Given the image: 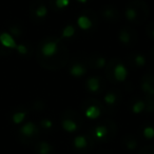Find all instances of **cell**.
I'll return each mask as SVG.
<instances>
[{
  "label": "cell",
  "mask_w": 154,
  "mask_h": 154,
  "mask_svg": "<svg viewBox=\"0 0 154 154\" xmlns=\"http://www.w3.org/2000/svg\"><path fill=\"white\" fill-rule=\"evenodd\" d=\"M75 143H76L77 147H84L86 145V140H85L84 137H78L76 139V141H75Z\"/></svg>",
  "instance_id": "5"
},
{
  "label": "cell",
  "mask_w": 154,
  "mask_h": 154,
  "mask_svg": "<svg viewBox=\"0 0 154 154\" xmlns=\"http://www.w3.org/2000/svg\"><path fill=\"white\" fill-rule=\"evenodd\" d=\"M89 85H90V88L92 89V90H95V89H97V87H98V82H97L96 79H91Z\"/></svg>",
  "instance_id": "6"
},
{
  "label": "cell",
  "mask_w": 154,
  "mask_h": 154,
  "mask_svg": "<svg viewBox=\"0 0 154 154\" xmlns=\"http://www.w3.org/2000/svg\"><path fill=\"white\" fill-rule=\"evenodd\" d=\"M23 117H24V113H17V114H15V115H14L13 119H14V122H21V120L23 119Z\"/></svg>",
  "instance_id": "4"
},
{
  "label": "cell",
  "mask_w": 154,
  "mask_h": 154,
  "mask_svg": "<svg viewBox=\"0 0 154 154\" xmlns=\"http://www.w3.org/2000/svg\"><path fill=\"white\" fill-rule=\"evenodd\" d=\"M36 131V128L33 124H26L23 128L21 129V133L26 136H31L32 134H34V132Z\"/></svg>",
  "instance_id": "2"
},
{
  "label": "cell",
  "mask_w": 154,
  "mask_h": 154,
  "mask_svg": "<svg viewBox=\"0 0 154 154\" xmlns=\"http://www.w3.org/2000/svg\"><path fill=\"white\" fill-rule=\"evenodd\" d=\"M56 5L59 8H62L66 5H68V0H56Z\"/></svg>",
  "instance_id": "7"
},
{
  "label": "cell",
  "mask_w": 154,
  "mask_h": 154,
  "mask_svg": "<svg viewBox=\"0 0 154 154\" xmlns=\"http://www.w3.org/2000/svg\"><path fill=\"white\" fill-rule=\"evenodd\" d=\"M12 48H16V43L11 35L0 33V55H7Z\"/></svg>",
  "instance_id": "1"
},
{
  "label": "cell",
  "mask_w": 154,
  "mask_h": 154,
  "mask_svg": "<svg viewBox=\"0 0 154 154\" xmlns=\"http://www.w3.org/2000/svg\"><path fill=\"white\" fill-rule=\"evenodd\" d=\"M45 13H47V11H45V7H39V8H37V11H36L37 17H39V18L43 17V16L45 15Z\"/></svg>",
  "instance_id": "3"
}]
</instances>
